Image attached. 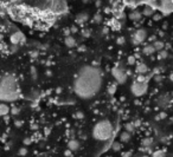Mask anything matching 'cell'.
<instances>
[{"instance_id": "34", "label": "cell", "mask_w": 173, "mask_h": 157, "mask_svg": "<svg viewBox=\"0 0 173 157\" xmlns=\"http://www.w3.org/2000/svg\"><path fill=\"white\" fill-rule=\"evenodd\" d=\"M10 111L12 112V115H18L19 113V109L17 106H13L12 109H10Z\"/></svg>"}, {"instance_id": "8", "label": "cell", "mask_w": 173, "mask_h": 157, "mask_svg": "<svg viewBox=\"0 0 173 157\" xmlns=\"http://www.w3.org/2000/svg\"><path fill=\"white\" fill-rule=\"evenodd\" d=\"M159 9L162 12V14L168 15L172 12V0H162Z\"/></svg>"}, {"instance_id": "51", "label": "cell", "mask_w": 173, "mask_h": 157, "mask_svg": "<svg viewBox=\"0 0 173 157\" xmlns=\"http://www.w3.org/2000/svg\"><path fill=\"white\" fill-rule=\"evenodd\" d=\"M31 129H32V130H37L38 127H37V125H32V127H31Z\"/></svg>"}, {"instance_id": "33", "label": "cell", "mask_w": 173, "mask_h": 157, "mask_svg": "<svg viewBox=\"0 0 173 157\" xmlns=\"http://www.w3.org/2000/svg\"><path fill=\"white\" fill-rule=\"evenodd\" d=\"M26 154H27V149L26 148H20L19 149V155L20 156H26Z\"/></svg>"}, {"instance_id": "15", "label": "cell", "mask_w": 173, "mask_h": 157, "mask_svg": "<svg viewBox=\"0 0 173 157\" xmlns=\"http://www.w3.org/2000/svg\"><path fill=\"white\" fill-rule=\"evenodd\" d=\"M154 52H155V50H154L152 44L151 45H146L144 47V50H142V53L145 54V56H151V54H153Z\"/></svg>"}, {"instance_id": "48", "label": "cell", "mask_w": 173, "mask_h": 157, "mask_svg": "<svg viewBox=\"0 0 173 157\" xmlns=\"http://www.w3.org/2000/svg\"><path fill=\"white\" fill-rule=\"evenodd\" d=\"M155 80H156V82H160V80H161V77H160V76H156V77H155Z\"/></svg>"}, {"instance_id": "4", "label": "cell", "mask_w": 173, "mask_h": 157, "mask_svg": "<svg viewBox=\"0 0 173 157\" xmlns=\"http://www.w3.org/2000/svg\"><path fill=\"white\" fill-rule=\"evenodd\" d=\"M147 88H148V82L139 83V82L134 80L130 85V91L135 97H141L147 92Z\"/></svg>"}, {"instance_id": "39", "label": "cell", "mask_w": 173, "mask_h": 157, "mask_svg": "<svg viewBox=\"0 0 173 157\" xmlns=\"http://www.w3.org/2000/svg\"><path fill=\"white\" fill-rule=\"evenodd\" d=\"M70 32H71V33H77L78 32V28L76 26H71V27H70Z\"/></svg>"}, {"instance_id": "2", "label": "cell", "mask_w": 173, "mask_h": 157, "mask_svg": "<svg viewBox=\"0 0 173 157\" xmlns=\"http://www.w3.org/2000/svg\"><path fill=\"white\" fill-rule=\"evenodd\" d=\"M19 98L17 78L12 73H5L0 78V100L13 102Z\"/></svg>"}, {"instance_id": "37", "label": "cell", "mask_w": 173, "mask_h": 157, "mask_svg": "<svg viewBox=\"0 0 173 157\" xmlns=\"http://www.w3.org/2000/svg\"><path fill=\"white\" fill-rule=\"evenodd\" d=\"M75 117L76 118H78V119H82L83 117H84V115H83V112H81V111H78V112H76V115H75Z\"/></svg>"}, {"instance_id": "23", "label": "cell", "mask_w": 173, "mask_h": 157, "mask_svg": "<svg viewBox=\"0 0 173 157\" xmlns=\"http://www.w3.org/2000/svg\"><path fill=\"white\" fill-rule=\"evenodd\" d=\"M108 92H109V95H114L116 92V83H112L108 86Z\"/></svg>"}, {"instance_id": "26", "label": "cell", "mask_w": 173, "mask_h": 157, "mask_svg": "<svg viewBox=\"0 0 173 157\" xmlns=\"http://www.w3.org/2000/svg\"><path fill=\"white\" fill-rule=\"evenodd\" d=\"M142 144H144V146H151V145H153V139L152 138H145L142 141Z\"/></svg>"}, {"instance_id": "13", "label": "cell", "mask_w": 173, "mask_h": 157, "mask_svg": "<svg viewBox=\"0 0 173 157\" xmlns=\"http://www.w3.org/2000/svg\"><path fill=\"white\" fill-rule=\"evenodd\" d=\"M64 44L70 49L75 47V46H76V39L74 37H71V36H68V37L64 38Z\"/></svg>"}, {"instance_id": "14", "label": "cell", "mask_w": 173, "mask_h": 157, "mask_svg": "<svg viewBox=\"0 0 173 157\" xmlns=\"http://www.w3.org/2000/svg\"><path fill=\"white\" fill-rule=\"evenodd\" d=\"M108 25L112 26L113 31H119V30L121 28V24H120V21L117 20V19H112V20H109Z\"/></svg>"}, {"instance_id": "21", "label": "cell", "mask_w": 173, "mask_h": 157, "mask_svg": "<svg viewBox=\"0 0 173 157\" xmlns=\"http://www.w3.org/2000/svg\"><path fill=\"white\" fill-rule=\"evenodd\" d=\"M152 157H166V151L165 150H156L153 152Z\"/></svg>"}, {"instance_id": "11", "label": "cell", "mask_w": 173, "mask_h": 157, "mask_svg": "<svg viewBox=\"0 0 173 157\" xmlns=\"http://www.w3.org/2000/svg\"><path fill=\"white\" fill-rule=\"evenodd\" d=\"M135 72L139 73V75H146L148 72V66L145 64V63H139V64L136 65Z\"/></svg>"}, {"instance_id": "47", "label": "cell", "mask_w": 173, "mask_h": 157, "mask_svg": "<svg viewBox=\"0 0 173 157\" xmlns=\"http://www.w3.org/2000/svg\"><path fill=\"white\" fill-rule=\"evenodd\" d=\"M50 131H51V130H50L49 128H45V135H49Z\"/></svg>"}, {"instance_id": "50", "label": "cell", "mask_w": 173, "mask_h": 157, "mask_svg": "<svg viewBox=\"0 0 173 157\" xmlns=\"http://www.w3.org/2000/svg\"><path fill=\"white\" fill-rule=\"evenodd\" d=\"M3 40H4V36L0 33V43H3Z\"/></svg>"}, {"instance_id": "18", "label": "cell", "mask_w": 173, "mask_h": 157, "mask_svg": "<svg viewBox=\"0 0 173 157\" xmlns=\"http://www.w3.org/2000/svg\"><path fill=\"white\" fill-rule=\"evenodd\" d=\"M141 14H144L145 17H151V15L154 14V9H153V7H151V6H146Z\"/></svg>"}, {"instance_id": "38", "label": "cell", "mask_w": 173, "mask_h": 157, "mask_svg": "<svg viewBox=\"0 0 173 157\" xmlns=\"http://www.w3.org/2000/svg\"><path fill=\"white\" fill-rule=\"evenodd\" d=\"M17 50H18V45H12V46H11V49H10V51H11L12 53L17 52Z\"/></svg>"}, {"instance_id": "35", "label": "cell", "mask_w": 173, "mask_h": 157, "mask_svg": "<svg viewBox=\"0 0 173 157\" xmlns=\"http://www.w3.org/2000/svg\"><path fill=\"white\" fill-rule=\"evenodd\" d=\"M31 143H32V138L31 137H27L24 139V145H30Z\"/></svg>"}, {"instance_id": "10", "label": "cell", "mask_w": 173, "mask_h": 157, "mask_svg": "<svg viewBox=\"0 0 173 157\" xmlns=\"http://www.w3.org/2000/svg\"><path fill=\"white\" fill-rule=\"evenodd\" d=\"M88 19H89V14L86 12H82V13H80L76 17V22H77V24H80V25H82V24H84V22L88 21Z\"/></svg>"}, {"instance_id": "25", "label": "cell", "mask_w": 173, "mask_h": 157, "mask_svg": "<svg viewBox=\"0 0 173 157\" xmlns=\"http://www.w3.org/2000/svg\"><path fill=\"white\" fill-rule=\"evenodd\" d=\"M134 130H135V127H134V124H133V123H127V124H126V131H127V132L132 133Z\"/></svg>"}, {"instance_id": "31", "label": "cell", "mask_w": 173, "mask_h": 157, "mask_svg": "<svg viewBox=\"0 0 173 157\" xmlns=\"http://www.w3.org/2000/svg\"><path fill=\"white\" fill-rule=\"evenodd\" d=\"M161 18H162V14H161V13H155V12H154V14H153L154 21H158V20H160Z\"/></svg>"}, {"instance_id": "32", "label": "cell", "mask_w": 173, "mask_h": 157, "mask_svg": "<svg viewBox=\"0 0 173 157\" xmlns=\"http://www.w3.org/2000/svg\"><path fill=\"white\" fill-rule=\"evenodd\" d=\"M124 42H126V39H124L123 37H119V38L116 39V44H117V45H123Z\"/></svg>"}, {"instance_id": "43", "label": "cell", "mask_w": 173, "mask_h": 157, "mask_svg": "<svg viewBox=\"0 0 173 157\" xmlns=\"http://www.w3.org/2000/svg\"><path fill=\"white\" fill-rule=\"evenodd\" d=\"M85 50H86V47H85L84 45H81V46H78V51H80V52H84Z\"/></svg>"}, {"instance_id": "24", "label": "cell", "mask_w": 173, "mask_h": 157, "mask_svg": "<svg viewBox=\"0 0 173 157\" xmlns=\"http://www.w3.org/2000/svg\"><path fill=\"white\" fill-rule=\"evenodd\" d=\"M167 56H168V52L165 49H162V50L159 51V59H166Z\"/></svg>"}, {"instance_id": "52", "label": "cell", "mask_w": 173, "mask_h": 157, "mask_svg": "<svg viewBox=\"0 0 173 157\" xmlns=\"http://www.w3.org/2000/svg\"><path fill=\"white\" fill-rule=\"evenodd\" d=\"M108 32V28L106 27V28H103V33H107Z\"/></svg>"}, {"instance_id": "41", "label": "cell", "mask_w": 173, "mask_h": 157, "mask_svg": "<svg viewBox=\"0 0 173 157\" xmlns=\"http://www.w3.org/2000/svg\"><path fill=\"white\" fill-rule=\"evenodd\" d=\"M30 56L32 57V58L38 57V51H32V52H30Z\"/></svg>"}, {"instance_id": "7", "label": "cell", "mask_w": 173, "mask_h": 157, "mask_svg": "<svg viewBox=\"0 0 173 157\" xmlns=\"http://www.w3.org/2000/svg\"><path fill=\"white\" fill-rule=\"evenodd\" d=\"M10 40H11L12 45H19V44H25L26 43V38H25V36L21 32H19V31H18V32L11 34Z\"/></svg>"}, {"instance_id": "20", "label": "cell", "mask_w": 173, "mask_h": 157, "mask_svg": "<svg viewBox=\"0 0 173 157\" xmlns=\"http://www.w3.org/2000/svg\"><path fill=\"white\" fill-rule=\"evenodd\" d=\"M152 45H153V47H154L155 51H160V50H162V49L165 47V43H164V42H160V40L154 42Z\"/></svg>"}, {"instance_id": "44", "label": "cell", "mask_w": 173, "mask_h": 157, "mask_svg": "<svg viewBox=\"0 0 173 157\" xmlns=\"http://www.w3.org/2000/svg\"><path fill=\"white\" fill-rule=\"evenodd\" d=\"M70 33H71V32H70V28H65V30H64V36H65V37L70 36Z\"/></svg>"}, {"instance_id": "28", "label": "cell", "mask_w": 173, "mask_h": 157, "mask_svg": "<svg viewBox=\"0 0 173 157\" xmlns=\"http://www.w3.org/2000/svg\"><path fill=\"white\" fill-rule=\"evenodd\" d=\"M112 148H113V150H114V151H119L120 149H121V143H119V142H114Z\"/></svg>"}, {"instance_id": "53", "label": "cell", "mask_w": 173, "mask_h": 157, "mask_svg": "<svg viewBox=\"0 0 173 157\" xmlns=\"http://www.w3.org/2000/svg\"><path fill=\"white\" fill-rule=\"evenodd\" d=\"M100 5H101V1H100V0H98V1L96 3V6H100Z\"/></svg>"}, {"instance_id": "17", "label": "cell", "mask_w": 173, "mask_h": 157, "mask_svg": "<svg viewBox=\"0 0 173 157\" xmlns=\"http://www.w3.org/2000/svg\"><path fill=\"white\" fill-rule=\"evenodd\" d=\"M10 112V106L5 103H0V116H6Z\"/></svg>"}, {"instance_id": "16", "label": "cell", "mask_w": 173, "mask_h": 157, "mask_svg": "<svg viewBox=\"0 0 173 157\" xmlns=\"http://www.w3.org/2000/svg\"><path fill=\"white\" fill-rule=\"evenodd\" d=\"M141 15L142 14H141L139 11H133V12L129 13V19L133 20V21H139L141 19Z\"/></svg>"}, {"instance_id": "27", "label": "cell", "mask_w": 173, "mask_h": 157, "mask_svg": "<svg viewBox=\"0 0 173 157\" xmlns=\"http://www.w3.org/2000/svg\"><path fill=\"white\" fill-rule=\"evenodd\" d=\"M94 21L97 22V24H100V22L102 21V15H101V13H96L95 15H94Z\"/></svg>"}, {"instance_id": "9", "label": "cell", "mask_w": 173, "mask_h": 157, "mask_svg": "<svg viewBox=\"0 0 173 157\" xmlns=\"http://www.w3.org/2000/svg\"><path fill=\"white\" fill-rule=\"evenodd\" d=\"M170 98H168V95H165V96H161L159 99H158V105L159 108L161 109H166L168 105H170Z\"/></svg>"}, {"instance_id": "12", "label": "cell", "mask_w": 173, "mask_h": 157, "mask_svg": "<svg viewBox=\"0 0 173 157\" xmlns=\"http://www.w3.org/2000/svg\"><path fill=\"white\" fill-rule=\"evenodd\" d=\"M68 148H69V150L76 151L80 149V142H78L77 139H70L69 143H68Z\"/></svg>"}, {"instance_id": "22", "label": "cell", "mask_w": 173, "mask_h": 157, "mask_svg": "<svg viewBox=\"0 0 173 157\" xmlns=\"http://www.w3.org/2000/svg\"><path fill=\"white\" fill-rule=\"evenodd\" d=\"M148 79H149V77H147V76H145V75H139L138 77H136V82H139V83H144V82H148Z\"/></svg>"}, {"instance_id": "42", "label": "cell", "mask_w": 173, "mask_h": 157, "mask_svg": "<svg viewBox=\"0 0 173 157\" xmlns=\"http://www.w3.org/2000/svg\"><path fill=\"white\" fill-rule=\"evenodd\" d=\"M6 49H7L6 45H5L4 43H0V51H1V52H3V51H6Z\"/></svg>"}, {"instance_id": "49", "label": "cell", "mask_w": 173, "mask_h": 157, "mask_svg": "<svg viewBox=\"0 0 173 157\" xmlns=\"http://www.w3.org/2000/svg\"><path fill=\"white\" fill-rule=\"evenodd\" d=\"M129 155H130V152H124L122 157H129Z\"/></svg>"}, {"instance_id": "29", "label": "cell", "mask_w": 173, "mask_h": 157, "mask_svg": "<svg viewBox=\"0 0 173 157\" xmlns=\"http://www.w3.org/2000/svg\"><path fill=\"white\" fill-rule=\"evenodd\" d=\"M127 63L129 65H134L135 63H136V59H135V57L134 56H129L128 57V60H127Z\"/></svg>"}, {"instance_id": "54", "label": "cell", "mask_w": 173, "mask_h": 157, "mask_svg": "<svg viewBox=\"0 0 173 157\" xmlns=\"http://www.w3.org/2000/svg\"><path fill=\"white\" fill-rule=\"evenodd\" d=\"M0 32H1V26H0Z\"/></svg>"}, {"instance_id": "1", "label": "cell", "mask_w": 173, "mask_h": 157, "mask_svg": "<svg viewBox=\"0 0 173 157\" xmlns=\"http://www.w3.org/2000/svg\"><path fill=\"white\" fill-rule=\"evenodd\" d=\"M102 86V72L98 67L85 65L81 67L74 80V91L82 99H90L97 95Z\"/></svg>"}, {"instance_id": "3", "label": "cell", "mask_w": 173, "mask_h": 157, "mask_svg": "<svg viewBox=\"0 0 173 157\" xmlns=\"http://www.w3.org/2000/svg\"><path fill=\"white\" fill-rule=\"evenodd\" d=\"M114 133V128L110 121L108 119H101L98 121L92 128V136L95 139L104 142V141L110 139Z\"/></svg>"}, {"instance_id": "30", "label": "cell", "mask_w": 173, "mask_h": 157, "mask_svg": "<svg viewBox=\"0 0 173 157\" xmlns=\"http://www.w3.org/2000/svg\"><path fill=\"white\" fill-rule=\"evenodd\" d=\"M81 33H82V36H83L84 38H88V37H90V36H91V32H90V30H83Z\"/></svg>"}, {"instance_id": "45", "label": "cell", "mask_w": 173, "mask_h": 157, "mask_svg": "<svg viewBox=\"0 0 173 157\" xmlns=\"http://www.w3.org/2000/svg\"><path fill=\"white\" fill-rule=\"evenodd\" d=\"M165 117H166V113L164 112V113H160L158 117H156V118H158V119H161V118H165Z\"/></svg>"}, {"instance_id": "19", "label": "cell", "mask_w": 173, "mask_h": 157, "mask_svg": "<svg viewBox=\"0 0 173 157\" xmlns=\"http://www.w3.org/2000/svg\"><path fill=\"white\" fill-rule=\"evenodd\" d=\"M129 139H130V132L123 131L121 135H120V141H121V142H123V143L129 142Z\"/></svg>"}, {"instance_id": "5", "label": "cell", "mask_w": 173, "mask_h": 157, "mask_svg": "<svg viewBox=\"0 0 173 157\" xmlns=\"http://www.w3.org/2000/svg\"><path fill=\"white\" fill-rule=\"evenodd\" d=\"M112 75L114 77V79L116 80V83L119 84H124L127 80V75H126L124 70L121 67H114L112 70Z\"/></svg>"}, {"instance_id": "6", "label": "cell", "mask_w": 173, "mask_h": 157, "mask_svg": "<svg viewBox=\"0 0 173 157\" xmlns=\"http://www.w3.org/2000/svg\"><path fill=\"white\" fill-rule=\"evenodd\" d=\"M147 38V31L145 28H139L136 32L133 34L132 37V43L133 45H140L142 42H145V39Z\"/></svg>"}, {"instance_id": "36", "label": "cell", "mask_w": 173, "mask_h": 157, "mask_svg": "<svg viewBox=\"0 0 173 157\" xmlns=\"http://www.w3.org/2000/svg\"><path fill=\"white\" fill-rule=\"evenodd\" d=\"M23 124H24V122H23V121H19V119H17V121L14 122V125H15V127H17V128L23 127Z\"/></svg>"}, {"instance_id": "46", "label": "cell", "mask_w": 173, "mask_h": 157, "mask_svg": "<svg viewBox=\"0 0 173 157\" xmlns=\"http://www.w3.org/2000/svg\"><path fill=\"white\" fill-rule=\"evenodd\" d=\"M31 72H32L33 78H36V69H35V67H31Z\"/></svg>"}, {"instance_id": "40", "label": "cell", "mask_w": 173, "mask_h": 157, "mask_svg": "<svg viewBox=\"0 0 173 157\" xmlns=\"http://www.w3.org/2000/svg\"><path fill=\"white\" fill-rule=\"evenodd\" d=\"M64 155H65L67 157H73V151H71V150H65V151H64Z\"/></svg>"}]
</instances>
